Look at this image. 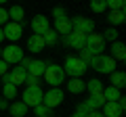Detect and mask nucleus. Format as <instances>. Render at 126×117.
<instances>
[{
	"label": "nucleus",
	"instance_id": "c756f323",
	"mask_svg": "<svg viewBox=\"0 0 126 117\" xmlns=\"http://www.w3.org/2000/svg\"><path fill=\"white\" fill-rule=\"evenodd\" d=\"M109 11H124L126 9V0H105Z\"/></svg>",
	"mask_w": 126,
	"mask_h": 117
},
{
	"label": "nucleus",
	"instance_id": "72a5a7b5",
	"mask_svg": "<svg viewBox=\"0 0 126 117\" xmlns=\"http://www.w3.org/2000/svg\"><path fill=\"white\" fill-rule=\"evenodd\" d=\"M6 21H9V13H6V9H2V6H0V27L4 25Z\"/></svg>",
	"mask_w": 126,
	"mask_h": 117
},
{
	"label": "nucleus",
	"instance_id": "f03ea898",
	"mask_svg": "<svg viewBox=\"0 0 126 117\" xmlns=\"http://www.w3.org/2000/svg\"><path fill=\"white\" fill-rule=\"evenodd\" d=\"M86 69H88V65H86L84 61H80L76 54H69V57L65 58V63H63V71L69 77H82L86 73Z\"/></svg>",
	"mask_w": 126,
	"mask_h": 117
},
{
	"label": "nucleus",
	"instance_id": "a211bd4d",
	"mask_svg": "<svg viewBox=\"0 0 126 117\" xmlns=\"http://www.w3.org/2000/svg\"><path fill=\"white\" fill-rule=\"evenodd\" d=\"M109 86H113V88H118V90H122V88H126V73L124 71H111L109 73Z\"/></svg>",
	"mask_w": 126,
	"mask_h": 117
},
{
	"label": "nucleus",
	"instance_id": "4be33fe9",
	"mask_svg": "<svg viewBox=\"0 0 126 117\" xmlns=\"http://www.w3.org/2000/svg\"><path fill=\"white\" fill-rule=\"evenodd\" d=\"M9 21H15V23H23V17H25V11H23L21 4H13L9 11Z\"/></svg>",
	"mask_w": 126,
	"mask_h": 117
},
{
	"label": "nucleus",
	"instance_id": "6e6552de",
	"mask_svg": "<svg viewBox=\"0 0 126 117\" xmlns=\"http://www.w3.org/2000/svg\"><path fill=\"white\" fill-rule=\"evenodd\" d=\"M59 40H63V44L67 46V48H72V50H82L84 48V44H86V34H82V32H69L67 36H61Z\"/></svg>",
	"mask_w": 126,
	"mask_h": 117
},
{
	"label": "nucleus",
	"instance_id": "a19ab883",
	"mask_svg": "<svg viewBox=\"0 0 126 117\" xmlns=\"http://www.w3.org/2000/svg\"><path fill=\"white\" fill-rule=\"evenodd\" d=\"M0 57H2V48H0Z\"/></svg>",
	"mask_w": 126,
	"mask_h": 117
},
{
	"label": "nucleus",
	"instance_id": "c85d7f7f",
	"mask_svg": "<svg viewBox=\"0 0 126 117\" xmlns=\"http://www.w3.org/2000/svg\"><path fill=\"white\" fill-rule=\"evenodd\" d=\"M90 11L93 13H105L107 11V4H105V0H90Z\"/></svg>",
	"mask_w": 126,
	"mask_h": 117
},
{
	"label": "nucleus",
	"instance_id": "9d476101",
	"mask_svg": "<svg viewBox=\"0 0 126 117\" xmlns=\"http://www.w3.org/2000/svg\"><path fill=\"white\" fill-rule=\"evenodd\" d=\"M2 61H6L9 65H17L21 63V58H23V48L17 44H9L6 48H2Z\"/></svg>",
	"mask_w": 126,
	"mask_h": 117
},
{
	"label": "nucleus",
	"instance_id": "6ab92c4d",
	"mask_svg": "<svg viewBox=\"0 0 126 117\" xmlns=\"http://www.w3.org/2000/svg\"><path fill=\"white\" fill-rule=\"evenodd\" d=\"M55 32L59 34V38L61 36H67L69 32H72V23H69L67 17H63V19H55V27H53Z\"/></svg>",
	"mask_w": 126,
	"mask_h": 117
},
{
	"label": "nucleus",
	"instance_id": "dca6fc26",
	"mask_svg": "<svg viewBox=\"0 0 126 117\" xmlns=\"http://www.w3.org/2000/svg\"><path fill=\"white\" fill-rule=\"evenodd\" d=\"M27 109L30 107H27L23 100H13V103H9V109H6V111L11 113V117H25Z\"/></svg>",
	"mask_w": 126,
	"mask_h": 117
},
{
	"label": "nucleus",
	"instance_id": "f704fd0d",
	"mask_svg": "<svg viewBox=\"0 0 126 117\" xmlns=\"http://www.w3.org/2000/svg\"><path fill=\"white\" fill-rule=\"evenodd\" d=\"M6 71H9V63H6V61H2V58H0V77L4 75Z\"/></svg>",
	"mask_w": 126,
	"mask_h": 117
},
{
	"label": "nucleus",
	"instance_id": "f8f14e48",
	"mask_svg": "<svg viewBox=\"0 0 126 117\" xmlns=\"http://www.w3.org/2000/svg\"><path fill=\"white\" fill-rule=\"evenodd\" d=\"M42 103H44L46 107H50V109L59 107V105L63 103V90L61 88H50V90H46L44 96H42Z\"/></svg>",
	"mask_w": 126,
	"mask_h": 117
},
{
	"label": "nucleus",
	"instance_id": "20e7f679",
	"mask_svg": "<svg viewBox=\"0 0 126 117\" xmlns=\"http://www.w3.org/2000/svg\"><path fill=\"white\" fill-rule=\"evenodd\" d=\"M84 50L90 54V57H97V54H103L105 50V40L101 34H86V44H84Z\"/></svg>",
	"mask_w": 126,
	"mask_h": 117
},
{
	"label": "nucleus",
	"instance_id": "7c9ffc66",
	"mask_svg": "<svg viewBox=\"0 0 126 117\" xmlns=\"http://www.w3.org/2000/svg\"><path fill=\"white\" fill-rule=\"evenodd\" d=\"M101 36H103L105 42H116V40H118V29H116V27H107Z\"/></svg>",
	"mask_w": 126,
	"mask_h": 117
},
{
	"label": "nucleus",
	"instance_id": "cd10ccee",
	"mask_svg": "<svg viewBox=\"0 0 126 117\" xmlns=\"http://www.w3.org/2000/svg\"><path fill=\"white\" fill-rule=\"evenodd\" d=\"M2 96H4L6 100H15V98H17V86L2 84Z\"/></svg>",
	"mask_w": 126,
	"mask_h": 117
},
{
	"label": "nucleus",
	"instance_id": "e433bc0d",
	"mask_svg": "<svg viewBox=\"0 0 126 117\" xmlns=\"http://www.w3.org/2000/svg\"><path fill=\"white\" fill-rule=\"evenodd\" d=\"M4 109H9V100L4 96H0V111H4Z\"/></svg>",
	"mask_w": 126,
	"mask_h": 117
},
{
	"label": "nucleus",
	"instance_id": "7ed1b4c3",
	"mask_svg": "<svg viewBox=\"0 0 126 117\" xmlns=\"http://www.w3.org/2000/svg\"><path fill=\"white\" fill-rule=\"evenodd\" d=\"M42 77L46 80V84H50V88H59V84L65 82V71H63L61 65H55V63H48L42 73Z\"/></svg>",
	"mask_w": 126,
	"mask_h": 117
},
{
	"label": "nucleus",
	"instance_id": "f3484780",
	"mask_svg": "<svg viewBox=\"0 0 126 117\" xmlns=\"http://www.w3.org/2000/svg\"><path fill=\"white\" fill-rule=\"evenodd\" d=\"M101 113H103L105 117H122V113H124V109L116 103H109V100H105V105L101 107Z\"/></svg>",
	"mask_w": 126,
	"mask_h": 117
},
{
	"label": "nucleus",
	"instance_id": "ea45409f",
	"mask_svg": "<svg viewBox=\"0 0 126 117\" xmlns=\"http://www.w3.org/2000/svg\"><path fill=\"white\" fill-rule=\"evenodd\" d=\"M4 2H6V0H0V6H2V4H4Z\"/></svg>",
	"mask_w": 126,
	"mask_h": 117
},
{
	"label": "nucleus",
	"instance_id": "0eeeda50",
	"mask_svg": "<svg viewBox=\"0 0 126 117\" xmlns=\"http://www.w3.org/2000/svg\"><path fill=\"white\" fill-rule=\"evenodd\" d=\"M25 77H27L25 67L17 65V67H11L9 71L2 75V84H13V86H19V84H25Z\"/></svg>",
	"mask_w": 126,
	"mask_h": 117
},
{
	"label": "nucleus",
	"instance_id": "5701e85b",
	"mask_svg": "<svg viewBox=\"0 0 126 117\" xmlns=\"http://www.w3.org/2000/svg\"><path fill=\"white\" fill-rule=\"evenodd\" d=\"M107 21H109V27H118V25H122L126 21V13L124 11H109Z\"/></svg>",
	"mask_w": 126,
	"mask_h": 117
},
{
	"label": "nucleus",
	"instance_id": "9b49d317",
	"mask_svg": "<svg viewBox=\"0 0 126 117\" xmlns=\"http://www.w3.org/2000/svg\"><path fill=\"white\" fill-rule=\"evenodd\" d=\"M74 32H82V34H93L94 32V21L88 17H82V15H76V17L69 19Z\"/></svg>",
	"mask_w": 126,
	"mask_h": 117
},
{
	"label": "nucleus",
	"instance_id": "b1692460",
	"mask_svg": "<svg viewBox=\"0 0 126 117\" xmlns=\"http://www.w3.org/2000/svg\"><path fill=\"white\" fill-rule=\"evenodd\" d=\"M42 38H44V44L46 46H57L59 44V34L55 32L53 27H48V29L42 34Z\"/></svg>",
	"mask_w": 126,
	"mask_h": 117
},
{
	"label": "nucleus",
	"instance_id": "ddd939ff",
	"mask_svg": "<svg viewBox=\"0 0 126 117\" xmlns=\"http://www.w3.org/2000/svg\"><path fill=\"white\" fill-rule=\"evenodd\" d=\"M30 27H32V32L34 34H38V36H42V34L46 32L50 27V23H48V17L46 15H36V17L30 21Z\"/></svg>",
	"mask_w": 126,
	"mask_h": 117
},
{
	"label": "nucleus",
	"instance_id": "423d86ee",
	"mask_svg": "<svg viewBox=\"0 0 126 117\" xmlns=\"http://www.w3.org/2000/svg\"><path fill=\"white\" fill-rule=\"evenodd\" d=\"M21 67H25V71H27V75H36V77H42V73H44V69H46V61H40V58H25L23 57L21 58Z\"/></svg>",
	"mask_w": 126,
	"mask_h": 117
},
{
	"label": "nucleus",
	"instance_id": "473e14b6",
	"mask_svg": "<svg viewBox=\"0 0 126 117\" xmlns=\"http://www.w3.org/2000/svg\"><path fill=\"white\" fill-rule=\"evenodd\" d=\"M25 86H40V77L27 75V77H25Z\"/></svg>",
	"mask_w": 126,
	"mask_h": 117
},
{
	"label": "nucleus",
	"instance_id": "2f4dec72",
	"mask_svg": "<svg viewBox=\"0 0 126 117\" xmlns=\"http://www.w3.org/2000/svg\"><path fill=\"white\" fill-rule=\"evenodd\" d=\"M63 17H67V11L63 9V6H55L53 9V19H63Z\"/></svg>",
	"mask_w": 126,
	"mask_h": 117
},
{
	"label": "nucleus",
	"instance_id": "1a4fd4ad",
	"mask_svg": "<svg viewBox=\"0 0 126 117\" xmlns=\"http://www.w3.org/2000/svg\"><path fill=\"white\" fill-rule=\"evenodd\" d=\"M2 32H4V40H9L11 44H15V42L21 40V36H23V23L6 21L4 25H2Z\"/></svg>",
	"mask_w": 126,
	"mask_h": 117
},
{
	"label": "nucleus",
	"instance_id": "aec40b11",
	"mask_svg": "<svg viewBox=\"0 0 126 117\" xmlns=\"http://www.w3.org/2000/svg\"><path fill=\"white\" fill-rule=\"evenodd\" d=\"M84 103H86V107H88V109L101 111V107L105 105V96H103V92H101V94H90L88 98L84 100Z\"/></svg>",
	"mask_w": 126,
	"mask_h": 117
},
{
	"label": "nucleus",
	"instance_id": "58836bf2",
	"mask_svg": "<svg viewBox=\"0 0 126 117\" xmlns=\"http://www.w3.org/2000/svg\"><path fill=\"white\" fill-rule=\"evenodd\" d=\"M4 40V32H2V27H0V42Z\"/></svg>",
	"mask_w": 126,
	"mask_h": 117
},
{
	"label": "nucleus",
	"instance_id": "4c0bfd02",
	"mask_svg": "<svg viewBox=\"0 0 126 117\" xmlns=\"http://www.w3.org/2000/svg\"><path fill=\"white\" fill-rule=\"evenodd\" d=\"M72 117H86V115H84V113H78V111H74V113H72Z\"/></svg>",
	"mask_w": 126,
	"mask_h": 117
},
{
	"label": "nucleus",
	"instance_id": "393cba45",
	"mask_svg": "<svg viewBox=\"0 0 126 117\" xmlns=\"http://www.w3.org/2000/svg\"><path fill=\"white\" fill-rule=\"evenodd\" d=\"M103 82L101 80H97V77H94V80H88L86 82V90L90 92V94H101V92H103Z\"/></svg>",
	"mask_w": 126,
	"mask_h": 117
},
{
	"label": "nucleus",
	"instance_id": "412c9836",
	"mask_svg": "<svg viewBox=\"0 0 126 117\" xmlns=\"http://www.w3.org/2000/svg\"><path fill=\"white\" fill-rule=\"evenodd\" d=\"M86 90V82H82V77H72L67 82V92L72 94H82Z\"/></svg>",
	"mask_w": 126,
	"mask_h": 117
},
{
	"label": "nucleus",
	"instance_id": "bb28decb",
	"mask_svg": "<svg viewBox=\"0 0 126 117\" xmlns=\"http://www.w3.org/2000/svg\"><path fill=\"white\" fill-rule=\"evenodd\" d=\"M34 117H53V109L46 107L44 103H40L34 107Z\"/></svg>",
	"mask_w": 126,
	"mask_h": 117
},
{
	"label": "nucleus",
	"instance_id": "c9c22d12",
	"mask_svg": "<svg viewBox=\"0 0 126 117\" xmlns=\"http://www.w3.org/2000/svg\"><path fill=\"white\" fill-rule=\"evenodd\" d=\"M86 117H105V115H103L101 111H94V109H90V111L86 113Z\"/></svg>",
	"mask_w": 126,
	"mask_h": 117
},
{
	"label": "nucleus",
	"instance_id": "2eb2a0df",
	"mask_svg": "<svg viewBox=\"0 0 126 117\" xmlns=\"http://www.w3.org/2000/svg\"><path fill=\"white\" fill-rule=\"evenodd\" d=\"M44 48H46V44H44V38L42 36L32 34V36L27 38V50H30V52H42Z\"/></svg>",
	"mask_w": 126,
	"mask_h": 117
},
{
	"label": "nucleus",
	"instance_id": "a878e982",
	"mask_svg": "<svg viewBox=\"0 0 126 117\" xmlns=\"http://www.w3.org/2000/svg\"><path fill=\"white\" fill-rule=\"evenodd\" d=\"M103 96H105V100H109V103H116V100L122 96V90H118V88H113V86H107V88H103Z\"/></svg>",
	"mask_w": 126,
	"mask_h": 117
},
{
	"label": "nucleus",
	"instance_id": "4468645a",
	"mask_svg": "<svg viewBox=\"0 0 126 117\" xmlns=\"http://www.w3.org/2000/svg\"><path fill=\"white\" fill-rule=\"evenodd\" d=\"M109 57L113 58V61H124L126 58V44L120 40L111 42V46H109Z\"/></svg>",
	"mask_w": 126,
	"mask_h": 117
},
{
	"label": "nucleus",
	"instance_id": "39448f33",
	"mask_svg": "<svg viewBox=\"0 0 126 117\" xmlns=\"http://www.w3.org/2000/svg\"><path fill=\"white\" fill-rule=\"evenodd\" d=\"M42 96H44V90H42V86H25V90L21 94V100L27 105V107H36V105L42 103Z\"/></svg>",
	"mask_w": 126,
	"mask_h": 117
},
{
	"label": "nucleus",
	"instance_id": "f257e3e1",
	"mask_svg": "<svg viewBox=\"0 0 126 117\" xmlns=\"http://www.w3.org/2000/svg\"><path fill=\"white\" fill-rule=\"evenodd\" d=\"M116 63H118V61H113L109 54H97V57H93L88 61V67L94 69L97 73H105V75H109L111 71H116Z\"/></svg>",
	"mask_w": 126,
	"mask_h": 117
}]
</instances>
